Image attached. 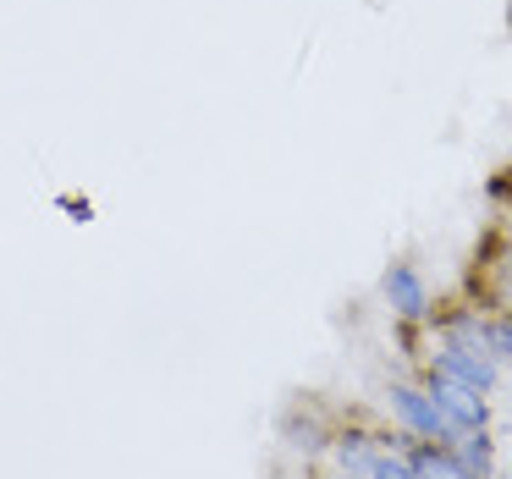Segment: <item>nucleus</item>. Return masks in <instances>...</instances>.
I'll return each instance as SVG.
<instances>
[{
  "label": "nucleus",
  "instance_id": "7ed1b4c3",
  "mask_svg": "<svg viewBox=\"0 0 512 479\" xmlns=\"http://www.w3.org/2000/svg\"><path fill=\"white\" fill-rule=\"evenodd\" d=\"M386 402H391V413H397L408 441H452V430H446V419L435 413V402L424 386H402L397 380V386L386 391Z\"/></svg>",
  "mask_w": 512,
  "mask_h": 479
},
{
  "label": "nucleus",
  "instance_id": "1a4fd4ad",
  "mask_svg": "<svg viewBox=\"0 0 512 479\" xmlns=\"http://www.w3.org/2000/svg\"><path fill=\"white\" fill-rule=\"evenodd\" d=\"M369 479H419L408 463V452H397V446H386V452L375 457V468H369Z\"/></svg>",
  "mask_w": 512,
  "mask_h": 479
},
{
  "label": "nucleus",
  "instance_id": "39448f33",
  "mask_svg": "<svg viewBox=\"0 0 512 479\" xmlns=\"http://www.w3.org/2000/svg\"><path fill=\"white\" fill-rule=\"evenodd\" d=\"M408 463H413V474H419V479H479V474H468L463 457H457L446 441H413L408 446Z\"/></svg>",
  "mask_w": 512,
  "mask_h": 479
},
{
  "label": "nucleus",
  "instance_id": "9b49d317",
  "mask_svg": "<svg viewBox=\"0 0 512 479\" xmlns=\"http://www.w3.org/2000/svg\"><path fill=\"white\" fill-rule=\"evenodd\" d=\"M331 479H364V474H331Z\"/></svg>",
  "mask_w": 512,
  "mask_h": 479
},
{
  "label": "nucleus",
  "instance_id": "423d86ee",
  "mask_svg": "<svg viewBox=\"0 0 512 479\" xmlns=\"http://www.w3.org/2000/svg\"><path fill=\"white\" fill-rule=\"evenodd\" d=\"M331 452H336V463H342V474H364L369 479V468H375L380 452H386V441H375V435H364V430H347V435L331 441Z\"/></svg>",
  "mask_w": 512,
  "mask_h": 479
},
{
  "label": "nucleus",
  "instance_id": "0eeeda50",
  "mask_svg": "<svg viewBox=\"0 0 512 479\" xmlns=\"http://www.w3.org/2000/svg\"><path fill=\"white\" fill-rule=\"evenodd\" d=\"M446 446H452V452L463 457V468H468V474L490 479V430H463V435H452Z\"/></svg>",
  "mask_w": 512,
  "mask_h": 479
},
{
  "label": "nucleus",
  "instance_id": "20e7f679",
  "mask_svg": "<svg viewBox=\"0 0 512 479\" xmlns=\"http://www.w3.org/2000/svg\"><path fill=\"white\" fill-rule=\"evenodd\" d=\"M380 298L391 303V314L408 325L430 320V287H424V276L413 265H391L386 276H380Z\"/></svg>",
  "mask_w": 512,
  "mask_h": 479
},
{
  "label": "nucleus",
  "instance_id": "9d476101",
  "mask_svg": "<svg viewBox=\"0 0 512 479\" xmlns=\"http://www.w3.org/2000/svg\"><path fill=\"white\" fill-rule=\"evenodd\" d=\"M501 314H512V276H507V287H501Z\"/></svg>",
  "mask_w": 512,
  "mask_h": 479
},
{
  "label": "nucleus",
  "instance_id": "f257e3e1",
  "mask_svg": "<svg viewBox=\"0 0 512 479\" xmlns=\"http://www.w3.org/2000/svg\"><path fill=\"white\" fill-rule=\"evenodd\" d=\"M430 375L457 380V386H468V391H479V397H490V391H496V380H501V364H496L490 353H474V347L441 342V347L430 353Z\"/></svg>",
  "mask_w": 512,
  "mask_h": 479
},
{
  "label": "nucleus",
  "instance_id": "f8f14e48",
  "mask_svg": "<svg viewBox=\"0 0 512 479\" xmlns=\"http://www.w3.org/2000/svg\"><path fill=\"white\" fill-rule=\"evenodd\" d=\"M507 237H512V215H507Z\"/></svg>",
  "mask_w": 512,
  "mask_h": 479
},
{
  "label": "nucleus",
  "instance_id": "f03ea898",
  "mask_svg": "<svg viewBox=\"0 0 512 479\" xmlns=\"http://www.w3.org/2000/svg\"><path fill=\"white\" fill-rule=\"evenodd\" d=\"M424 391H430L435 413L446 419V430H452V435H463V430H485V424H490V402L479 397V391L457 386V380H441V375L424 380Z\"/></svg>",
  "mask_w": 512,
  "mask_h": 479
},
{
  "label": "nucleus",
  "instance_id": "6e6552de",
  "mask_svg": "<svg viewBox=\"0 0 512 479\" xmlns=\"http://www.w3.org/2000/svg\"><path fill=\"white\" fill-rule=\"evenodd\" d=\"M485 353L512 369V314H485Z\"/></svg>",
  "mask_w": 512,
  "mask_h": 479
}]
</instances>
